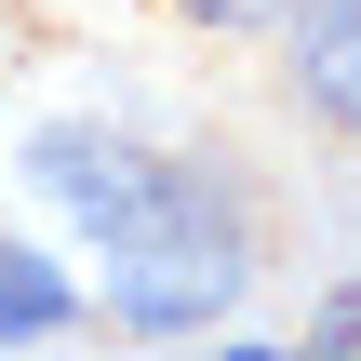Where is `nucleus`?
I'll use <instances>...</instances> for the list:
<instances>
[{"mask_svg": "<svg viewBox=\"0 0 361 361\" xmlns=\"http://www.w3.org/2000/svg\"><path fill=\"white\" fill-rule=\"evenodd\" d=\"M27 188L107 255V295L134 335H201L241 281H255V201L214 161L94 134V121H40L27 134Z\"/></svg>", "mask_w": 361, "mask_h": 361, "instance_id": "obj_1", "label": "nucleus"}, {"mask_svg": "<svg viewBox=\"0 0 361 361\" xmlns=\"http://www.w3.org/2000/svg\"><path fill=\"white\" fill-rule=\"evenodd\" d=\"M281 67H295V107L361 147V0H281Z\"/></svg>", "mask_w": 361, "mask_h": 361, "instance_id": "obj_2", "label": "nucleus"}, {"mask_svg": "<svg viewBox=\"0 0 361 361\" xmlns=\"http://www.w3.org/2000/svg\"><path fill=\"white\" fill-rule=\"evenodd\" d=\"M80 322V281L40 255V241H0V348H40V335H67Z\"/></svg>", "mask_w": 361, "mask_h": 361, "instance_id": "obj_3", "label": "nucleus"}, {"mask_svg": "<svg viewBox=\"0 0 361 361\" xmlns=\"http://www.w3.org/2000/svg\"><path fill=\"white\" fill-rule=\"evenodd\" d=\"M322 348H361V281L335 295V308H322Z\"/></svg>", "mask_w": 361, "mask_h": 361, "instance_id": "obj_4", "label": "nucleus"}, {"mask_svg": "<svg viewBox=\"0 0 361 361\" xmlns=\"http://www.w3.org/2000/svg\"><path fill=\"white\" fill-rule=\"evenodd\" d=\"M188 13H228V0H188Z\"/></svg>", "mask_w": 361, "mask_h": 361, "instance_id": "obj_5", "label": "nucleus"}]
</instances>
